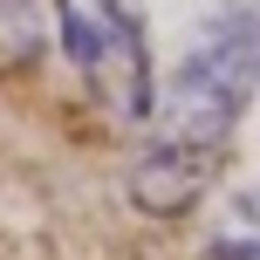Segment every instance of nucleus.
<instances>
[{"label":"nucleus","mask_w":260,"mask_h":260,"mask_svg":"<svg viewBox=\"0 0 260 260\" xmlns=\"http://www.w3.org/2000/svg\"><path fill=\"white\" fill-rule=\"evenodd\" d=\"M260 89V0H219L178 55L165 89H151L137 117L130 199L144 212H185L212 185L226 144Z\"/></svg>","instance_id":"nucleus-1"},{"label":"nucleus","mask_w":260,"mask_h":260,"mask_svg":"<svg viewBox=\"0 0 260 260\" xmlns=\"http://www.w3.org/2000/svg\"><path fill=\"white\" fill-rule=\"evenodd\" d=\"M55 27H62V55L82 76L89 103H103L110 117L137 123L151 89H157L137 0H55Z\"/></svg>","instance_id":"nucleus-2"}]
</instances>
